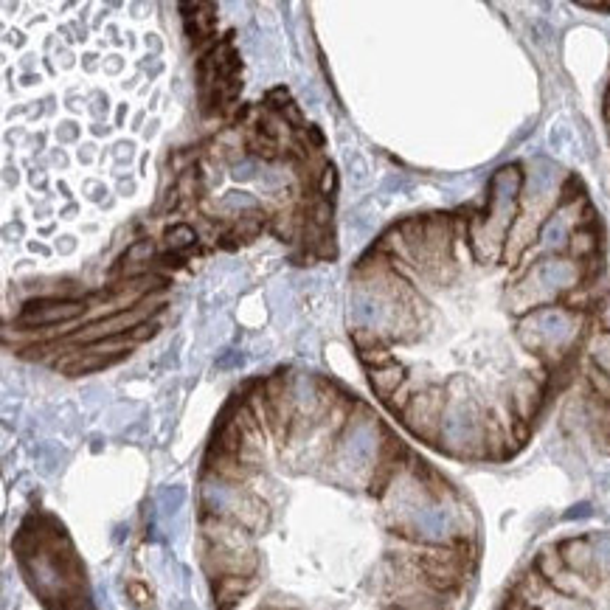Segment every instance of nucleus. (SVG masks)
<instances>
[{"mask_svg":"<svg viewBox=\"0 0 610 610\" xmlns=\"http://www.w3.org/2000/svg\"><path fill=\"white\" fill-rule=\"evenodd\" d=\"M580 377L585 383V414L596 442L610 450V290L599 296L588 341L580 358Z\"/></svg>","mask_w":610,"mask_h":610,"instance_id":"f257e3e1","label":"nucleus"},{"mask_svg":"<svg viewBox=\"0 0 610 610\" xmlns=\"http://www.w3.org/2000/svg\"><path fill=\"white\" fill-rule=\"evenodd\" d=\"M90 310L88 298H71V296H40L29 298L23 304V310L15 321L26 329H54L60 324H74L79 315Z\"/></svg>","mask_w":610,"mask_h":610,"instance_id":"f03ea898","label":"nucleus"},{"mask_svg":"<svg viewBox=\"0 0 610 610\" xmlns=\"http://www.w3.org/2000/svg\"><path fill=\"white\" fill-rule=\"evenodd\" d=\"M124 358H130V352H119V355H90L85 349H76V352H68L57 360V372H62L65 377H82V374H93L99 369H107V366H116Z\"/></svg>","mask_w":610,"mask_h":610,"instance_id":"7ed1b4c3","label":"nucleus"},{"mask_svg":"<svg viewBox=\"0 0 610 610\" xmlns=\"http://www.w3.org/2000/svg\"><path fill=\"white\" fill-rule=\"evenodd\" d=\"M253 585H256V582H253L251 577H220V580L214 582V594H217L220 608L223 610L231 608L239 596H245L251 591Z\"/></svg>","mask_w":610,"mask_h":610,"instance_id":"20e7f679","label":"nucleus"},{"mask_svg":"<svg viewBox=\"0 0 610 610\" xmlns=\"http://www.w3.org/2000/svg\"><path fill=\"white\" fill-rule=\"evenodd\" d=\"M164 239L172 251L186 253V248H192L194 242H197V231H194L192 225L178 223V225H172V228H166Z\"/></svg>","mask_w":610,"mask_h":610,"instance_id":"39448f33","label":"nucleus"},{"mask_svg":"<svg viewBox=\"0 0 610 610\" xmlns=\"http://www.w3.org/2000/svg\"><path fill=\"white\" fill-rule=\"evenodd\" d=\"M158 321H144V324H138V327L135 329H130V332H127V338H130V343H133V346H138V343H144V341H149V338H155V335H158Z\"/></svg>","mask_w":610,"mask_h":610,"instance_id":"423d86ee","label":"nucleus"},{"mask_svg":"<svg viewBox=\"0 0 610 610\" xmlns=\"http://www.w3.org/2000/svg\"><path fill=\"white\" fill-rule=\"evenodd\" d=\"M335 192H338V172H335V166L329 164L327 169H324V175H321V183H318V194L332 200Z\"/></svg>","mask_w":610,"mask_h":610,"instance_id":"0eeeda50","label":"nucleus"},{"mask_svg":"<svg viewBox=\"0 0 610 610\" xmlns=\"http://www.w3.org/2000/svg\"><path fill=\"white\" fill-rule=\"evenodd\" d=\"M315 259H318V262H335V259H338V242H335V234H329V237L318 245Z\"/></svg>","mask_w":610,"mask_h":610,"instance_id":"6e6552de","label":"nucleus"},{"mask_svg":"<svg viewBox=\"0 0 610 610\" xmlns=\"http://www.w3.org/2000/svg\"><path fill=\"white\" fill-rule=\"evenodd\" d=\"M127 594L133 596V602L135 605H141V608L149 602V591L141 582H130V585H127Z\"/></svg>","mask_w":610,"mask_h":610,"instance_id":"1a4fd4ad","label":"nucleus"},{"mask_svg":"<svg viewBox=\"0 0 610 610\" xmlns=\"http://www.w3.org/2000/svg\"><path fill=\"white\" fill-rule=\"evenodd\" d=\"M605 124H608V133H610V82H608V90H605Z\"/></svg>","mask_w":610,"mask_h":610,"instance_id":"9d476101","label":"nucleus"}]
</instances>
